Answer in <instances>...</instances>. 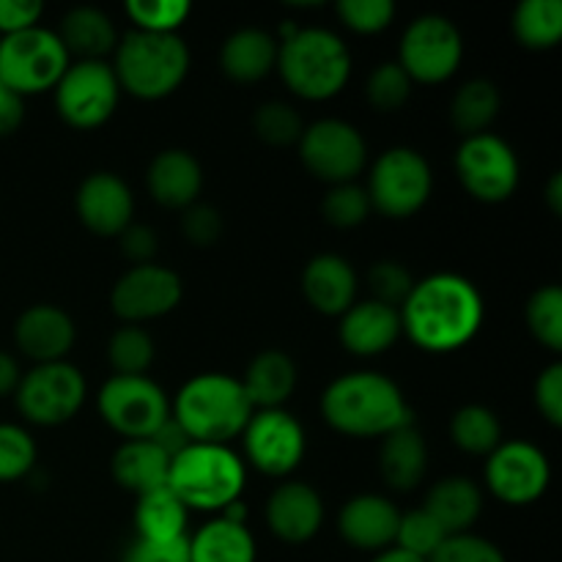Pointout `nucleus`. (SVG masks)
I'll list each match as a JSON object with an SVG mask.
<instances>
[{
    "mask_svg": "<svg viewBox=\"0 0 562 562\" xmlns=\"http://www.w3.org/2000/svg\"><path fill=\"white\" fill-rule=\"evenodd\" d=\"M401 335L428 355H450L464 349L481 333L486 305L470 278L437 272L415 280L409 296L398 307Z\"/></svg>",
    "mask_w": 562,
    "mask_h": 562,
    "instance_id": "f257e3e1",
    "label": "nucleus"
},
{
    "mask_svg": "<svg viewBox=\"0 0 562 562\" xmlns=\"http://www.w3.org/2000/svg\"><path fill=\"white\" fill-rule=\"evenodd\" d=\"M318 406L327 426L351 439H384L412 423L404 390L379 371H351L333 379Z\"/></svg>",
    "mask_w": 562,
    "mask_h": 562,
    "instance_id": "f03ea898",
    "label": "nucleus"
},
{
    "mask_svg": "<svg viewBox=\"0 0 562 562\" xmlns=\"http://www.w3.org/2000/svg\"><path fill=\"white\" fill-rule=\"evenodd\" d=\"M351 53L329 27H296L278 42L280 80L305 102H327L351 80Z\"/></svg>",
    "mask_w": 562,
    "mask_h": 562,
    "instance_id": "7ed1b4c3",
    "label": "nucleus"
},
{
    "mask_svg": "<svg viewBox=\"0 0 562 562\" xmlns=\"http://www.w3.org/2000/svg\"><path fill=\"white\" fill-rule=\"evenodd\" d=\"M252 404L239 379L209 371L187 379L170 404V417L184 428L192 442L228 445L241 437L252 415Z\"/></svg>",
    "mask_w": 562,
    "mask_h": 562,
    "instance_id": "20e7f679",
    "label": "nucleus"
},
{
    "mask_svg": "<svg viewBox=\"0 0 562 562\" xmlns=\"http://www.w3.org/2000/svg\"><path fill=\"white\" fill-rule=\"evenodd\" d=\"M190 47L179 33L130 31L113 49V71L121 91L143 102H159L190 75Z\"/></svg>",
    "mask_w": 562,
    "mask_h": 562,
    "instance_id": "39448f33",
    "label": "nucleus"
},
{
    "mask_svg": "<svg viewBox=\"0 0 562 562\" xmlns=\"http://www.w3.org/2000/svg\"><path fill=\"white\" fill-rule=\"evenodd\" d=\"M247 483V467L228 445L190 442L170 459L168 488L184 503L187 510L223 514L241 499Z\"/></svg>",
    "mask_w": 562,
    "mask_h": 562,
    "instance_id": "423d86ee",
    "label": "nucleus"
},
{
    "mask_svg": "<svg viewBox=\"0 0 562 562\" xmlns=\"http://www.w3.org/2000/svg\"><path fill=\"white\" fill-rule=\"evenodd\" d=\"M366 192L373 212L390 220L415 217L434 192V170L417 148L393 146L373 159Z\"/></svg>",
    "mask_w": 562,
    "mask_h": 562,
    "instance_id": "0eeeda50",
    "label": "nucleus"
},
{
    "mask_svg": "<svg viewBox=\"0 0 562 562\" xmlns=\"http://www.w3.org/2000/svg\"><path fill=\"white\" fill-rule=\"evenodd\" d=\"M69 64L64 42L49 27L36 25L0 36V80L22 99L53 91Z\"/></svg>",
    "mask_w": 562,
    "mask_h": 562,
    "instance_id": "6e6552de",
    "label": "nucleus"
},
{
    "mask_svg": "<svg viewBox=\"0 0 562 562\" xmlns=\"http://www.w3.org/2000/svg\"><path fill=\"white\" fill-rule=\"evenodd\" d=\"M464 60V36L442 14H420L404 27L395 64L415 86H442Z\"/></svg>",
    "mask_w": 562,
    "mask_h": 562,
    "instance_id": "1a4fd4ad",
    "label": "nucleus"
},
{
    "mask_svg": "<svg viewBox=\"0 0 562 562\" xmlns=\"http://www.w3.org/2000/svg\"><path fill=\"white\" fill-rule=\"evenodd\" d=\"M88 398V384L80 368L69 360L44 362L22 373L14 390L20 415L31 426L55 428L75 420Z\"/></svg>",
    "mask_w": 562,
    "mask_h": 562,
    "instance_id": "9d476101",
    "label": "nucleus"
},
{
    "mask_svg": "<svg viewBox=\"0 0 562 562\" xmlns=\"http://www.w3.org/2000/svg\"><path fill=\"white\" fill-rule=\"evenodd\" d=\"M55 110L71 130H97L113 119L121 86L108 60H71L53 88Z\"/></svg>",
    "mask_w": 562,
    "mask_h": 562,
    "instance_id": "9b49d317",
    "label": "nucleus"
},
{
    "mask_svg": "<svg viewBox=\"0 0 562 562\" xmlns=\"http://www.w3.org/2000/svg\"><path fill=\"white\" fill-rule=\"evenodd\" d=\"M456 173L467 195L481 203H505L519 190L521 179L514 146L494 132L464 137L459 143Z\"/></svg>",
    "mask_w": 562,
    "mask_h": 562,
    "instance_id": "f8f14e48",
    "label": "nucleus"
},
{
    "mask_svg": "<svg viewBox=\"0 0 562 562\" xmlns=\"http://www.w3.org/2000/svg\"><path fill=\"white\" fill-rule=\"evenodd\" d=\"M296 146L307 173L329 187L357 181L368 165L366 137L344 119L313 121L305 126Z\"/></svg>",
    "mask_w": 562,
    "mask_h": 562,
    "instance_id": "ddd939ff",
    "label": "nucleus"
},
{
    "mask_svg": "<svg viewBox=\"0 0 562 562\" xmlns=\"http://www.w3.org/2000/svg\"><path fill=\"white\" fill-rule=\"evenodd\" d=\"M97 409L119 437L151 439L170 417V401L154 379L113 373L99 387Z\"/></svg>",
    "mask_w": 562,
    "mask_h": 562,
    "instance_id": "4468645a",
    "label": "nucleus"
},
{
    "mask_svg": "<svg viewBox=\"0 0 562 562\" xmlns=\"http://www.w3.org/2000/svg\"><path fill=\"white\" fill-rule=\"evenodd\" d=\"M483 483L488 494L510 508H525L538 503L552 483V467L547 453L527 439L499 442L494 453L486 456Z\"/></svg>",
    "mask_w": 562,
    "mask_h": 562,
    "instance_id": "2eb2a0df",
    "label": "nucleus"
},
{
    "mask_svg": "<svg viewBox=\"0 0 562 562\" xmlns=\"http://www.w3.org/2000/svg\"><path fill=\"white\" fill-rule=\"evenodd\" d=\"M247 464L267 477H289L305 461L307 437L289 409H256L241 431Z\"/></svg>",
    "mask_w": 562,
    "mask_h": 562,
    "instance_id": "dca6fc26",
    "label": "nucleus"
},
{
    "mask_svg": "<svg viewBox=\"0 0 562 562\" xmlns=\"http://www.w3.org/2000/svg\"><path fill=\"white\" fill-rule=\"evenodd\" d=\"M184 296V283L179 274L159 263L130 267L110 291V307L124 324H137L162 318L179 307Z\"/></svg>",
    "mask_w": 562,
    "mask_h": 562,
    "instance_id": "f3484780",
    "label": "nucleus"
},
{
    "mask_svg": "<svg viewBox=\"0 0 562 562\" xmlns=\"http://www.w3.org/2000/svg\"><path fill=\"white\" fill-rule=\"evenodd\" d=\"M75 212L91 234L119 239L121 231L135 223V195L119 173L97 170L77 187Z\"/></svg>",
    "mask_w": 562,
    "mask_h": 562,
    "instance_id": "a211bd4d",
    "label": "nucleus"
},
{
    "mask_svg": "<svg viewBox=\"0 0 562 562\" xmlns=\"http://www.w3.org/2000/svg\"><path fill=\"white\" fill-rule=\"evenodd\" d=\"M269 532L283 543L300 547L313 541L324 525V499L311 483L283 481L272 488L263 508Z\"/></svg>",
    "mask_w": 562,
    "mask_h": 562,
    "instance_id": "6ab92c4d",
    "label": "nucleus"
},
{
    "mask_svg": "<svg viewBox=\"0 0 562 562\" xmlns=\"http://www.w3.org/2000/svg\"><path fill=\"white\" fill-rule=\"evenodd\" d=\"M77 340V327L69 313L58 305H31L14 324V344L33 366L60 362L69 357Z\"/></svg>",
    "mask_w": 562,
    "mask_h": 562,
    "instance_id": "aec40b11",
    "label": "nucleus"
},
{
    "mask_svg": "<svg viewBox=\"0 0 562 562\" xmlns=\"http://www.w3.org/2000/svg\"><path fill=\"white\" fill-rule=\"evenodd\" d=\"M401 510L382 494H357L340 508L338 536L357 552L379 554L395 543Z\"/></svg>",
    "mask_w": 562,
    "mask_h": 562,
    "instance_id": "412c9836",
    "label": "nucleus"
},
{
    "mask_svg": "<svg viewBox=\"0 0 562 562\" xmlns=\"http://www.w3.org/2000/svg\"><path fill=\"white\" fill-rule=\"evenodd\" d=\"M300 289L313 311L329 318H340L357 302L360 278L344 256L318 252L302 269Z\"/></svg>",
    "mask_w": 562,
    "mask_h": 562,
    "instance_id": "4be33fe9",
    "label": "nucleus"
},
{
    "mask_svg": "<svg viewBox=\"0 0 562 562\" xmlns=\"http://www.w3.org/2000/svg\"><path fill=\"white\" fill-rule=\"evenodd\" d=\"M146 187L157 206L184 212L201 198L203 168L187 148H165L148 162Z\"/></svg>",
    "mask_w": 562,
    "mask_h": 562,
    "instance_id": "5701e85b",
    "label": "nucleus"
},
{
    "mask_svg": "<svg viewBox=\"0 0 562 562\" xmlns=\"http://www.w3.org/2000/svg\"><path fill=\"white\" fill-rule=\"evenodd\" d=\"M338 338L355 357H379L401 338V316L395 307L376 300H357L340 316Z\"/></svg>",
    "mask_w": 562,
    "mask_h": 562,
    "instance_id": "b1692460",
    "label": "nucleus"
},
{
    "mask_svg": "<svg viewBox=\"0 0 562 562\" xmlns=\"http://www.w3.org/2000/svg\"><path fill=\"white\" fill-rule=\"evenodd\" d=\"M278 64V38L263 27H239L220 47V69L228 80L261 82Z\"/></svg>",
    "mask_w": 562,
    "mask_h": 562,
    "instance_id": "393cba45",
    "label": "nucleus"
},
{
    "mask_svg": "<svg viewBox=\"0 0 562 562\" xmlns=\"http://www.w3.org/2000/svg\"><path fill=\"white\" fill-rule=\"evenodd\" d=\"M423 510H426L448 536L470 532L472 525H475L483 514V492L472 477L448 475L428 488Z\"/></svg>",
    "mask_w": 562,
    "mask_h": 562,
    "instance_id": "a878e982",
    "label": "nucleus"
},
{
    "mask_svg": "<svg viewBox=\"0 0 562 562\" xmlns=\"http://www.w3.org/2000/svg\"><path fill=\"white\" fill-rule=\"evenodd\" d=\"M379 475L395 492H412L428 475V445L415 423L387 434L379 445Z\"/></svg>",
    "mask_w": 562,
    "mask_h": 562,
    "instance_id": "bb28decb",
    "label": "nucleus"
},
{
    "mask_svg": "<svg viewBox=\"0 0 562 562\" xmlns=\"http://www.w3.org/2000/svg\"><path fill=\"white\" fill-rule=\"evenodd\" d=\"M294 360L280 349H267L247 362L245 376L239 379L252 409H283L296 390Z\"/></svg>",
    "mask_w": 562,
    "mask_h": 562,
    "instance_id": "cd10ccee",
    "label": "nucleus"
},
{
    "mask_svg": "<svg viewBox=\"0 0 562 562\" xmlns=\"http://www.w3.org/2000/svg\"><path fill=\"white\" fill-rule=\"evenodd\" d=\"M170 459L151 439H124L110 459L113 481L135 497L168 486Z\"/></svg>",
    "mask_w": 562,
    "mask_h": 562,
    "instance_id": "c85d7f7f",
    "label": "nucleus"
},
{
    "mask_svg": "<svg viewBox=\"0 0 562 562\" xmlns=\"http://www.w3.org/2000/svg\"><path fill=\"white\" fill-rule=\"evenodd\" d=\"M55 33L64 42L69 58L77 60H104V55L113 53L121 38L108 11L97 9V5L69 9Z\"/></svg>",
    "mask_w": 562,
    "mask_h": 562,
    "instance_id": "c756f323",
    "label": "nucleus"
},
{
    "mask_svg": "<svg viewBox=\"0 0 562 562\" xmlns=\"http://www.w3.org/2000/svg\"><path fill=\"white\" fill-rule=\"evenodd\" d=\"M190 562H256L258 547L250 527L214 516L192 536H187Z\"/></svg>",
    "mask_w": 562,
    "mask_h": 562,
    "instance_id": "7c9ffc66",
    "label": "nucleus"
},
{
    "mask_svg": "<svg viewBox=\"0 0 562 562\" xmlns=\"http://www.w3.org/2000/svg\"><path fill=\"white\" fill-rule=\"evenodd\" d=\"M190 510L168 486L140 494L135 505V538L137 541L170 543L187 538Z\"/></svg>",
    "mask_w": 562,
    "mask_h": 562,
    "instance_id": "2f4dec72",
    "label": "nucleus"
},
{
    "mask_svg": "<svg viewBox=\"0 0 562 562\" xmlns=\"http://www.w3.org/2000/svg\"><path fill=\"white\" fill-rule=\"evenodd\" d=\"M499 108H503V97H499L497 82L475 77V80H467L450 99V121L464 137L483 135L497 121Z\"/></svg>",
    "mask_w": 562,
    "mask_h": 562,
    "instance_id": "473e14b6",
    "label": "nucleus"
},
{
    "mask_svg": "<svg viewBox=\"0 0 562 562\" xmlns=\"http://www.w3.org/2000/svg\"><path fill=\"white\" fill-rule=\"evenodd\" d=\"M514 38L525 49H554L562 38L560 0H521L510 16Z\"/></svg>",
    "mask_w": 562,
    "mask_h": 562,
    "instance_id": "72a5a7b5",
    "label": "nucleus"
},
{
    "mask_svg": "<svg viewBox=\"0 0 562 562\" xmlns=\"http://www.w3.org/2000/svg\"><path fill=\"white\" fill-rule=\"evenodd\" d=\"M450 439L461 453L488 456L503 442V423L488 406L467 404L450 417Z\"/></svg>",
    "mask_w": 562,
    "mask_h": 562,
    "instance_id": "f704fd0d",
    "label": "nucleus"
},
{
    "mask_svg": "<svg viewBox=\"0 0 562 562\" xmlns=\"http://www.w3.org/2000/svg\"><path fill=\"white\" fill-rule=\"evenodd\" d=\"M154 357H157L154 338L137 324L119 327L108 344V360L119 376H146L148 368L154 366Z\"/></svg>",
    "mask_w": 562,
    "mask_h": 562,
    "instance_id": "c9c22d12",
    "label": "nucleus"
},
{
    "mask_svg": "<svg viewBox=\"0 0 562 562\" xmlns=\"http://www.w3.org/2000/svg\"><path fill=\"white\" fill-rule=\"evenodd\" d=\"M527 329L552 355L562 351V291L560 285H541L532 291L525 307Z\"/></svg>",
    "mask_w": 562,
    "mask_h": 562,
    "instance_id": "e433bc0d",
    "label": "nucleus"
},
{
    "mask_svg": "<svg viewBox=\"0 0 562 562\" xmlns=\"http://www.w3.org/2000/svg\"><path fill=\"white\" fill-rule=\"evenodd\" d=\"M252 130H256L258 140H263L267 146H294L300 143L302 132H305V121H302L300 110L289 102H263L261 108L252 115Z\"/></svg>",
    "mask_w": 562,
    "mask_h": 562,
    "instance_id": "4c0bfd02",
    "label": "nucleus"
},
{
    "mask_svg": "<svg viewBox=\"0 0 562 562\" xmlns=\"http://www.w3.org/2000/svg\"><path fill=\"white\" fill-rule=\"evenodd\" d=\"M124 14L130 16L132 31L143 33H179L192 3L187 0H126Z\"/></svg>",
    "mask_w": 562,
    "mask_h": 562,
    "instance_id": "58836bf2",
    "label": "nucleus"
},
{
    "mask_svg": "<svg viewBox=\"0 0 562 562\" xmlns=\"http://www.w3.org/2000/svg\"><path fill=\"white\" fill-rule=\"evenodd\" d=\"M38 448L31 431L16 423H0V483H14L36 470Z\"/></svg>",
    "mask_w": 562,
    "mask_h": 562,
    "instance_id": "ea45409f",
    "label": "nucleus"
},
{
    "mask_svg": "<svg viewBox=\"0 0 562 562\" xmlns=\"http://www.w3.org/2000/svg\"><path fill=\"white\" fill-rule=\"evenodd\" d=\"M412 88L415 82L406 77V71L395 60H384L368 75L366 99L376 113H395L409 102Z\"/></svg>",
    "mask_w": 562,
    "mask_h": 562,
    "instance_id": "a19ab883",
    "label": "nucleus"
},
{
    "mask_svg": "<svg viewBox=\"0 0 562 562\" xmlns=\"http://www.w3.org/2000/svg\"><path fill=\"white\" fill-rule=\"evenodd\" d=\"M371 212L373 209H371V201H368L366 187H360L357 181L329 187L327 195H324L322 201L324 220H327L333 228H340V231L360 228Z\"/></svg>",
    "mask_w": 562,
    "mask_h": 562,
    "instance_id": "79ce46f5",
    "label": "nucleus"
},
{
    "mask_svg": "<svg viewBox=\"0 0 562 562\" xmlns=\"http://www.w3.org/2000/svg\"><path fill=\"white\" fill-rule=\"evenodd\" d=\"M448 532L431 519L423 508L409 510V514H401L398 521V532H395V543L393 547L404 549V552L415 554L420 560H431L434 552L445 543Z\"/></svg>",
    "mask_w": 562,
    "mask_h": 562,
    "instance_id": "37998d69",
    "label": "nucleus"
},
{
    "mask_svg": "<svg viewBox=\"0 0 562 562\" xmlns=\"http://www.w3.org/2000/svg\"><path fill=\"white\" fill-rule=\"evenodd\" d=\"M335 14L349 31L360 36H376L393 25L398 9L393 0H338Z\"/></svg>",
    "mask_w": 562,
    "mask_h": 562,
    "instance_id": "c03bdc74",
    "label": "nucleus"
},
{
    "mask_svg": "<svg viewBox=\"0 0 562 562\" xmlns=\"http://www.w3.org/2000/svg\"><path fill=\"white\" fill-rule=\"evenodd\" d=\"M412 285H415V278L398 261H379L368 269V289L373 294L371 300L395 307V311L406 302Z\"/></svg>",
    "mask_w": 562,
    "mask_h": 562,
    "instance_id": "a18cd8bd",
    "label": "nucleus"
},
{
    "mask_svg": "<svg viewBox=\"0 0 562 562\" xmlns=\"http://www.w3.org/2000/svg\"><path fill=\"white\" fill-rule=\"evenodd\" d=\"M428 562H508L503 549L488 538L475 532H459V536L445 538L442 547L434 552Z\"/></svg>",
    "mask_w": 562,
    "mask_h": 562,
    "instance_id": "49530a36",
    "label": "nucleus"
},
{
    "mask_svg": "<svg viewBox=\"0 0 562 562\" xmlns=\"http://www.w3.org/2000/svg\"><path fill=\"white\" fill-rule=\"evenodd\" d=\"M181 236L192 247H212L223 236V214L209 203H192L181 212Z\"/></svg>",
    "mask_w": 562,
    "mask_h": 562,
    "instance_id": "de8ad7c7",
    "label": "nucleus"
},
{
    "mask_svg": "<svg viewBox=\"0 0 562 562\" xmlns=\"http://www.w3.org/2000/svg\"><path fill=\"white\" fill-rule=\"evenodd\" d=\"M532 401H536V409L541 412L543 420L552 428L562 426V366L552 362V366L543 368L536 379V387H532Z\"/></svg>",
    "mask_w": 562,
    "mask_h": 562,
    "instance_id": "09e8293b",
    "label": "nucleus"
},
{
    "mask_svg": "<svg viewBox=\"0 0 562 562\" xmlns=\"http://www.w3.org/2000/svg\"><path fill=\"white\" fill-rule=\"evenodd\" d=\"M119 247L132 267H140V263H154V256H157L159 250V241H157V234H154L148 225L132 223L119 234Z\"/></svg>",
    "mask_w": 562,
    "mask_h": 562,
    "instance_id": "8fccbe9b",
    "label": "nucleus"
},
{
    "mask_svg": "<svg viewBox=\"0 0 562 562\" xmlns=\"http://www.w3.org/2000/svg\"><path fill=\"white\" fill-rule=\"evenodd\" d=\"M44 14V5L38 0H0V36L36 27Z\"/></svg>",
    "mask_w": 562,
    "mask_h": 562,
    "instance_id": "3c124183",
    "label": "nucleus"
},
{
    "mask_svg": "<svg viewBox=\"0 0 562 562\" xmlns=\"http://www.w3.org/2000/svg\"><path fill=\"white\" fill-rule=\"evenodd\" d=\"M121 562H190V547L187 538L170 543H151V541H132Z\"/></svg>",
    "mask_w": 562,
    "mask_h": 562,
    "instance_id": "603ef678",
    "label": "nucleus"
},
{
    "mask_svg": "<svg viewBox=\"0 0 562 562\" xmlns=\"http://www.w3.org/2000/svg\"><path fill=\"white\" fill-rule=\"evenodd\" d=\"M22 119H25V99L0 80V137L20 130Z\"/></svg>",
    "mask_w": 562,
    "mask_h": 562,
    "instance_id": "864d4df0",
    "label": "nucleus"
},
{
    "mask_svg": "<svg viewBox=\"0 0 562 562\" xmlns=\"http://www.w3.org/2000/svg\"><path fill=\"white\" fill-rule=\"evenodd\" d=\"M151 442L157 445V448L162 450V453L168 456V459H173V456H179L181 450H184L187 445L192 442V439L187 437V434H184V428H181L179 423L173 420V417H168V420H165L162 426H159L157 431H154Z\"/></svg>",
    "mask_w": 562,
    "mask_h": 562,
    "instance_id": "5fc2aeb1",
    "label": "nucleus"
},
{
    "mask_svg": "<svg viewBox=\"0 0 562 562\" xmlns=\"http://www.w3.org/2000/svg\"><path fill=\"white\" fill-rule=\"evenodd\" d=\"M20 379H22V371H20V362H16V357L9 355L5 349H0V398H5V395H14Z\"/></svg>",
    "mask_w": 562,
    "mask_h": 562,
    "instance_id": "6e6d98bb",
    "label": "nucleus"
},
{
    "mask_svg": "<svg viewBox=\"0 0 562 562\" xmlns=\"http://www.w3.org/2000/svg\"><path fill=\"white\" fill-rule=\"evenodd\" d=\"M547 203H549V209H552V214L562 212V176L560 173H554L552 179H549Z\"/></svg>",
    "mask_w": 562,
    "mask_h": 562,
    "instance_id": "4d7b16f0",
    "label": "nucleus"
},
{
    "mask_svg": "<svg viewBox=\"0 0 562 562\" xmlns=\"http://www.w3.org/2000/svg\"><path fill=\"white\" fill-rule=\"evenodd\" d=\"M371 562H426V560L415 558V554L404 552V549H398V547H390V549H384V552L373 554Z\"/></svg>",
    "mask_w": 562,
    "mask_h": 562,
    "instance_id": "13d9d810",
    "label": "nucleus"
}]
</instances>
